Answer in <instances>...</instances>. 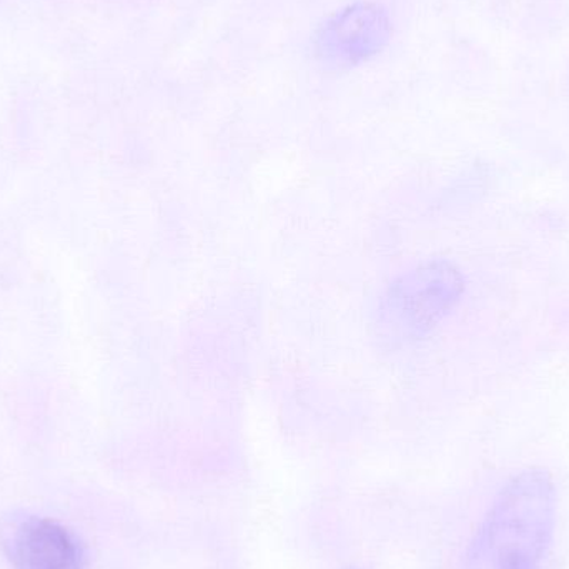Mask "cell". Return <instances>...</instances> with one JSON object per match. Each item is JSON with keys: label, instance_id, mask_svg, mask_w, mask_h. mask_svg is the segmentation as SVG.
Returning a JSON list of instances; mask_svg holds the SVG:
<instances>
[{"label": "cell", "instance_id": "obj_2", "mask_svg": "<svg viewBox=\"0 0 569 569\" xmlns=\"http://www.w3.org/2000/svg\"><path fill=\"white\" fill-rule=\"evenodd\" d=\"M393 36L383 7L358 0L328 17L313 37L318 62L330 70L351 69L380 56Z\"/></svg>", "mask_w": 569, "mask_h": 569}, {"label": "cell", "instance_id": "obj_4", "mask_svg": "<svg viewBox=\"0 0 569 569\" xmlns=\"http://www.w3.org/2000/svg\"><path fill=\"white\" fill-rule=\"evenodd\" d=\"M3 547L19 569H80L82 551L72 535L43 518H26L3 533Z\"/></svg>", "mask_w": 569, "mask_h": 569}, {"label": "cell", "instance_id": "obj_1", "mask_svg": "<svg viewBox=\"0 0 569 569\" xmlns=\"http://www.w3.org/2000/svg\"><path fill=\"white\" fill-rule=\"evenodd\" d=\"M558 493L548 471L513 475L488 508L468 551V569H543L553 547Z\"/></svg>", "mask_w": 569, "mask_h": 569}, {"label": "cell", "instance_id": "obj_3", "mask_svg": "<svg viewBox=\"0 0 569 569\" xmlns=\"http://www.w3.org/2000/svg\"><path fill=\"white\" fill-rule=\"evenodd\" d=\"M461 290L460 273L450 263H428L390 288L387 311L408 331L425 333L457 303Z\"/></svg>", "mask_w": 569, "mask_h": 569}]
</instances>
